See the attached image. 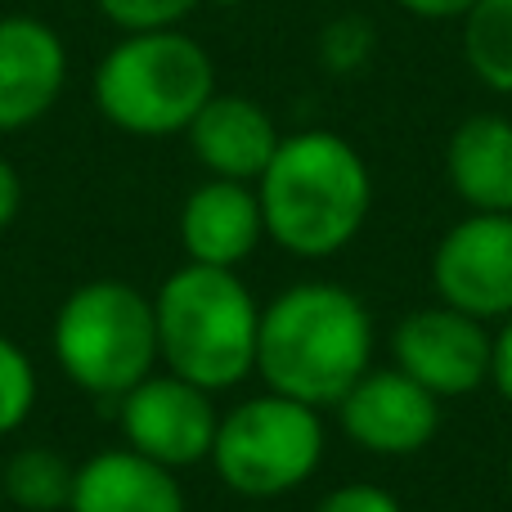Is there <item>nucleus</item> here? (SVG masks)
<instances>
[{"instance_id": "nucleus-1", "label": "nucleus", "mask_w": 512, "mask_h": 512, "mask_svg": "<svg viewBox=\"0 0 512 512\" xmlns=\"http://www.w3.org/2000/svg\"><path fill=\"white\" fill-rule=\"evenodd\" d=\"M373 351V315L346 283L301 279L261 306L256 378L310 409H333L373 369Z\"/></svg>"}, {"instance_id": "nucleus-2", "label": "nucleus", "mask_w": 512, "mask_h": 512, "mask_svg": "<svg viewBox=\"0 0 512 512\" xmlns=\"http://www.w3.org/2000/svg\"><path fill=\"white\" fill-rule=\"evenodd\" d=\"M265 239L301 261H328L360 239L373 212L364 153L337 131H292L256 180Z\"/></svg>"}, {"instance_id": "nucleus-3", "label": "nucleus", "mask_w": 512, "mask_h": 512, "mask_svg": "<svg viewBox=\"0 0 512 512\" xmlns=\"http://www.w3.org/2000/svg\"><path fill=\"white\" fill-rule=\"evenodd\" d=\"M153 319L158 360L167 373L198 382L212 396L256 378L261 301L239 270L185 261L153 292Z\"/></svg>"}, {"instance_id": "nucleus-4", "label": "nucleus", "mask_w": 512, "mask_h": 512, "mask_svg": "<svg viewBox=\"0 0 512 512\" xmlns=\"http://www.w3.org/2000/svg\"><path fill=\"white\" fill-rule=\"evenodd\" d=\"M90 95L108 126L135 140L185 135L198 108L216 95V63L180 27L122 32V41L95 63Z\"/></svg>"}, {"instance_id": "nucleus-5", "label": "nucleus", "mask_w": 512, "mask_h": 512, "mask_svg": "<svg viewBox=\"0 0 512 512\" xmlns=\"http://www.w3.org/2000/svg\"><path fill=\"white\" fill-rule=\"evenodd\" d=\"M50 351L72 387L117 405L135 382L162 369L153 297L126 279L77 283L54 310Z\"/></svg>"}, {"instance_id": "nucleus-6", "label": "nucleus", "mask_w": 512, "mask_h": 512, "mask_svg": "<svg viewBox=\"0 0 512 512\" xmlns=\"http://www.w3.org/2000/svg\"><path fill=\"white\" fill-rule=\"evenodd\" d=\"M328 450L324 409L265 387L221 414L212 468L243 499H283L319 472Z\"/></svg>"}, {"instance_id": "nucleus-7", "label": "nucleus", "mask_w": 512, "mask_h": 512, "mask_svg": "<svg viewBox=\"0 0 512 512\" xmlns=\"http://www.w3.org/2000/svg\"><path fill=\"white\" fill-rule=\"evenodd\" d=\"M113 414L122 427V445L171 472L207 463L216 432H221V409H216L212 391L167 369H153L144 382H135L117 400Z\"/></svg>"}, {"instance_id": "nucleus-8", "label": "nucleus", "mask_w": 512, "mask_h": 512, "mask_svg": "<svg viewBox=\"0 0 512 512\" xmlns=\"http://www.w3.org/2000/svg\"><path fill=\"white\" fill-rule=\"evenodd\" d=\"M436 301L499 324L512 315V212H468L432 252Z\"/></svg>"}, {"instance_id": "nucleus-9", "label": "nucleus", "mask_w": 512, "mask_h": 512, "mask_svg": "<svg viewBox=\"0 0 512 512\" xmlns=\"http://www.w3.org/2000/svg\"><path fill=\"white\" fill-rule=\"evenodd\" d=\"M391 364L436 400H459L490 387V324L463 310L423 306L391 328Z\"/></svg>"}, {"instance_id": "nucleus-10", "label": "nucleus", "mask_w": 512, "mask_h": 512, "mask_svg": "<svg viewBox=\"0 0 512 512\" xmlns=\"http://www.w3.org/2000/svg\"><path fill=\"white\" fill-rule=\"evenodd\" d=\"M441 405L427 387H418L396 364L369 369L342 400L333 405L337 427L355 450L373 459H409L423 454L441 432Z\"/></svg>"}, {"instance_id": "nucleus-11", "label": "nucleus", "mask_w": 512, "mask_h": 512, "mask_svg": "<svg viewBox=\"0 0 512 512\" xmlns=\"http://www.w3.org/2000/svg\"><path fill=\"white\" fill-rule=\"evenodd\" d=\"M68 86V45L45 18L0 14V135L36 126Z\"/></svg>"}, {"instance_id": "nucleus-12", "label": "nucleus", "mask_w": 512, "mask_h": 512, "mask_svg": "<svg viewBox=\"0 0 512 512\" xmlns=\"http://www.w3.org/2000/svg\"><path fill=\"white\" fill-rule=\"evenodd\" d=\"M185 140L207 176L256 185L261 171L270 167L283 135H279V126H274V117L265 113L256 99L239 95V90H216V95L198 108L194 122H189Z\"/></svg>"}, {"instance_id": "nucleus-13", "label": "nucleus", "mask_w": 512, "mask_h": 512, "mask_svg": "<svg viewBox=\"0 0 512 512\" xmlns=\"http://www.w3.org/2000/svg\"><path fill=\"white\" fill-rule=\"evenodd\" d=\"M265 239V216L256 185L207 176L180 203V248L185 261L239 270Z\"/></svg>"}, {"instance_id": "nucleus-14", "label": "nucleus", "mask_w": 512, "mask_h": 512, "mask_svg": "<svg viewBox=\"0 0 512 512\" xmlns=\"http://www.w3.org/2000/svg\"><path fill=\"white\" fill-rule=\"evenodd\" d=\"M68 512H189V499L180 472L144 459L131 445H113L77 463Z\"/></svg>"}, {"instance_id": "nucleus-15", "label": "nucleus", "mask_w": 512, "mask_h": 512, "mask_svg": "<svg viewBox=\"0 0 512 512\" xmlns=\"http://www.w3.org/2000/svg\"><path fill=\"white\" fill-rule=\"evenodd\" d=\"M445 176L468 212H512V117H463L445 144Z\"/></svg>"}, {"instance_id": "nucleus-16", "label": "nucleus", "mask_w": 512, "mask_h": 512, "mask_svg": "<svg viewBox=\"0 0 512 512\" xmlns=\"http://www.w3.org/2000/svg\"><path fill=\"white\" fill-rule=\"evenodd\" d=\"M72 486H77V463L54 445H18L0 463L5 504L23 512H68Z\"/></svg>"}, {"instance_id": "nucleus-17", "label": "nucleus", "mask_w": 512, "mask_h": 512, "mask_svg": "<svg viewBox=\"0 0 512 512\" xmlns=\"http://www.w3.org/2000/svg\"><path fill=\"white\" fill-rule=\"evenodd\" d=\"M459 45L472 77L512 99V0H477L459 18Z\"/></svg>"}, {"instance_id": "nucleus-18", "label": "nucleus", "mask_w": 512, "mask_h": 512, "mask_svg": "<svg viewBox=\"0 0 512 512\" xmlns=\"http://www.w3.org/2000/svg\"><path fill=\"white\" fill-rule=\"evenodd\" d=\"M36 396H41V378H36L32 355L14 337L0 333V441L23 432L36 409Z\"/></svg>"}, {"instance_id": "nucleus-19", "label": "nucleus", "mask_w": 512, "mask_h": 512, "mask_svg": "<svg viewBox=\"0 0 512 512\" xmlns=\"http://www.w3.org/2000/svg\"><path fill=\"white\" fill-rule=\"evenodd\" d=\"M207 0H95V9L122 32H162L180 27Z\"/></svg>"}, {"instance_id": "nucleus-20", "label": "nucleus", "mask_w": 512, "mask_h": 512, "mask_svg": "<svg viewBox=\"0 0 512 512\" xmlns=\"http://www.w3.org/2000/svg\"><path fill=\"white\" fill-rule=\"evenodd\" d=\"M373 50V27L364 18H337L324 27V63L337 72H351L369 59Z\"/></svg>"}, {"instance_id": "nucleus-21", "label": "nucleus", "mask_w": 512, "mask_h": 512, "mask_svg": "<svg viewBox=\"0 0 512 512\" xmlns=\"http://www.w3.org/2000/svg\"><path fill=\"white\" fill-rule=\"evenodd\" d=\"M315 512H405L396 495L387 486H373V481H342L328 495H319Z\"/></svg>"}, {"instance_id": "nucleus-22", "label": "nucleus", "mask_w": 512, "mask_h": 512, "mask_svg": "<svg viewBox=\"0 0 512 512\" xmlns=\"http://www.w3.org/2000/svg\"><path fill=\"white\" fill-rule=\"evenodd\" d=\"M490 387L512 405V315L490 328Z\"/></svg>"}, {"instance_id": "nucleus-23", "label": "nucleus", "mask_w": 512, "mask_h": 512, "mask_svg": "<svg viewBox=\"0 0 512 512\" xmlns=\"http://www.w3.org/2000/svg\"><path fill=\"white\" fill-rule=\"evenodd\" d=\"M396 5L414 18H427V23H459L477 0H396Z\"/></svg>"}, {"instance_id": "nucleus-24", "label": "nucleus", "mask_w": 512, "mask_h": 512, "mask_svg": "<svg viewBox=\"0 0 512 512\" xmlns=\"http://www.w3.org/2000/svg\"><path fill=\"white\" fill-rule=\"evenodd\" d=\"M18 212H23V180H18L14 162L0 158V234L18 221Z\"/></svg>"}, {"instance_id": "nucleus-25", "label": "nucleus", "mask_w": 512, "mask_h": 512, "mask_svg": "<svg viewBox=\"0 0 512 512\" xmlns=\"http://www.w3.org/2000/svg\"><path fill=\"white\" fill-rule=\"evenodd\" d=\"M508 490H512V454H508Z\"/></svg>"}, {"instance_id": "nucleus-26", "label": "nucleus", "mask_w": 512, "mask_h": 512, "mask_svg": "<svg viewBox=\"0 0 512 512\" xmlns=\"http://www.w3.org/2000/svg\"><path fill=\"white\" fill-rule=\"evenodd\" d=\"M0 504H5V490H0Z\"/></svg>"}]
</instances>
